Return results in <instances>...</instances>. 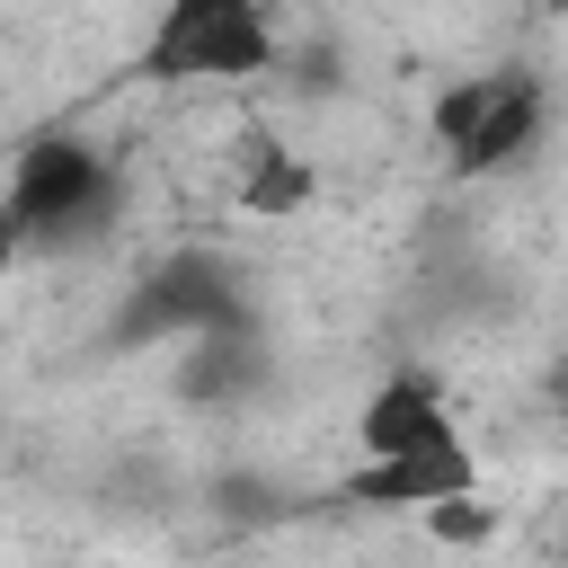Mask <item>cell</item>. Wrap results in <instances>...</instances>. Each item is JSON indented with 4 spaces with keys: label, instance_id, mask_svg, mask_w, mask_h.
Instances as JSON below:
<instances>
[{
    "label": "cell",
    "instance_id": "8992f818",
    "mask_svg": "<svg viewBox=\"0 0 568 568\" xmlns=\"http://www.w3.org/2000/svg\"><path fill=\"white\" fill-rule=\"evenodd\" d=\"M337 497L373 506V515H399V506H444V497H479V462L470 444H444V453H408V462H364Z\"/></svg>",
    "mask_w": 568,
    "mask_h": 568
},
{
    "label": "cell",
    "instance_id": "9c48e42d",
    "mask_svg": "<svg viewBox=\"0 0 568 568\" xmlns=\"http://www.w3.org/2000/svg\"><path fill=\"white\" fill-rule=\"evenodd\" d=\"M18 248H27V240H18V222H9V213H0V275H9V266H18Z\"/></svg>",
    "mask_w": 568,
    "mask_h": 568
},
{
    "label": "cell",
    "instance_id": "5b68a950",
    "mask_svg": "<svg viewBox=\"0 0 568 568\" xmlns=\"http://www.w3.org/2000/svg\"><path fill=\"white\" fill-rule=\"evenodd\" d=\"M355 444H364V462H408V453L462 444V426H453V408H444V390H435L426 373H390V382H373V399L355 408Z\"/></svg>",
    "mask_w": 568,
    "mask_h": 568
},
{
    "label": "cell",
    "instance_id": "52a82bcc",
    "mask_svg": "<svg viewBox=\"0 0 568 568\" xmlns=\"http://www.w3.org/2000/svg\"><path fill=\"white\" fill-rule=\"evenodd\" d=\"M266 337L257 328H222V337H186V355H178V399L186 408H240V399H257L266 390Z\"/></svg>",
    "mask_w": 568,
    "mask_h": 568
},
{
    "label": "cell",
    "instance_id": "6da1fadb",
    "mask_svg": "<svg viewBox=\"0 0 568 568\" xmlns=\"http://www.w3.org/2000/svg\"><path fill=\"white\" fill-rule=\"evenodd\" d=\"M0 213L18 222L27 248H89L115 231V160L71 133V124H44L18 142L9 160V186H0Z\"/></svg>",
    "mask_w": 568,
    "mask_h": 568
},
{
    "label": "cell",
    "instance_id": "277c9868",
    "mask_svg": "<svg viewBox=\"0 0 568 568\" xmlns=\"http://www.w3.org/2000/svg\"><path fill=\"white\" fill-rule=\"evenodd\" d=\"M222 328H257V302L240 293V275L204 248H178L169 266H151L133 284V302L115 311V337H222Z\"/></svg>",
    "mask_w": 568,
    "mask_h": 568
},
{
    "label": "cell",
    "instance_id": "7a4b0ae2",
    "mask_svg": "<svg viewBox=\"0 0 568 568\" xmlns=\"http://www.w3.org/2000/svg\"><path fill=\"white\" fill-rule=\"evenodd\" d=\"M426 124H435V142H444L453 178H497V169L532 160L541 124H550V89H541V71L497 62V71H470V80L435 89Z\"/></svg>",
    "mask_w": 568,
    "mask_h": 568
},
{
    "label": "cell",
    "instance_id": "3957f363",
    "mask_svg": "<svg viewBox=\"0 0 568 568\" xmlns=\"http://www.w3.org/2000/svg\"><path fill=\"white\" fill-rule=\"evenodd\" d=\"M275 62V18L266 0H160L142 36V80H257Z\"/></svg>",
    "mask_w": 568,
    "mask_h": 568
},
{
    "label": "cell",
    "instance_id": "ba28073f",
    "mask_svg": "<svg viewBox=\"0 0 568 568\" xmlns=\"http://www.w3.org/2000/svg\"><path fill=\"white\" fill-rule=\"evenodd\" d=\"M311 195H320V169H311L302 151H284V142H248L240 213H257V222H284V213H311Z\"/></svg>",
    "mask_w": 568,
    "mask_h": 568
}]
</instances>
